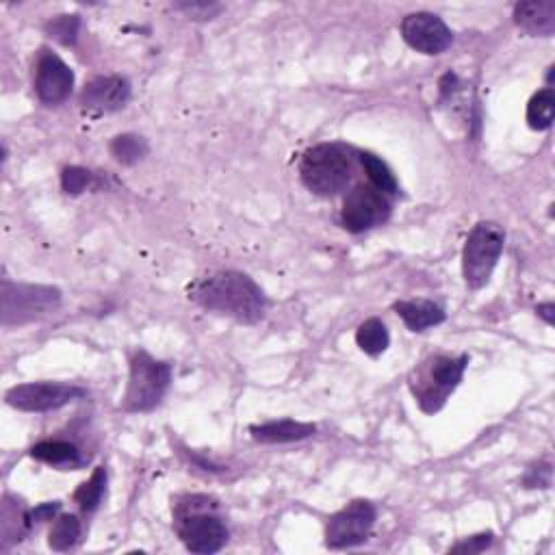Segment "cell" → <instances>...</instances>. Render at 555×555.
Instances as JSON below:
<instances>
[{
    "instance_id": "603a6c76",
    "label": "cell",
    "mask_w": 555,
    "mask_h": 555,
    "mask_svg": "<svg viewBox=\"0 0 555 555\" xmlns=\"http://www.w3.org/2000/svg\"><path fill=\"white\" fill-rule=\"evenodd\" d=\"M111 154L115 157V161H120L124 165H133L146 157L148 144L144 137L120 135L111 141Z\"/></svg>"
},
{
    "instance_id": "cb8c5ba5",
    "label": "cell",
    "mask_w": 555,
    "mask_h": 555,
    "mask_svg": "<svg viewBox=\"0 0 555 555\" xmlns=\"http://www.w3.org/2000/svg\"><path fill=\"white\" fill-rule=\"evenodd\" d=\"M79 27H81L79 16H59L46 24V31L50 33L53 40L61 42L63 46H72L76 42V35H79Z\"/></svg>"
},
{
    "instance_id": "ffe728a7",
    "label": "cell",
    "mask_w": 555,
    "mask_h": 555,
    "mask_svg": "<svg viewBox=\"0 0 555 555\" xmlns=\"http://www.w3.org/2000/svg\"><path fill=\"white\" fill-rule=\"evenodd\" d=\"M81 538V521L74 514H61L59 519L50 527L48 545L55 551L72 549Z\"/></svg>"
},
{
    "instance_id": "e0dca14e",
    "label": "cell",
    "mask_w": 555,
    "mask_h": 555,
    "mask_svg": "<svg viewBox=\"0 0 555 555\" xmlns=\"http://www.w3.org/2000/svg\"><path fill=\"white\" fill-rule=\"evenodd\" d=\"M31 456L46 464H55V467H76L81 464V451L76 445L66 443V441H44L37 443L31 449Z\"/></svg>"
},
{
    "instance_id": "83f0119b",
    "label": "cell",
    "mask_w": 555,
    "mask_h": 555,
    "mask_svg": "<svg viewBox=\"0 0 555 555\" xmlns=\"http://www.w3.org/2000/svg\"><path fill=\"white\" fill-rule=\"evenodd\" d=\"M59 508H61V503H42V506H37L35 510H31L29 512V516H31V523H42V521H50L53 519V516L59 512Z\"/></svg>"
},
{
    "instance_id": "9a60e30c",
    "label": "cell",
    "mask_w": 555,
    "mask_h": 555,
    "mask_svg": "<svg viewBox=\"0 0 555 555\" xmlns=\"http://www.w3.org/2000/svg\"><path fill=\"white\" fill-rule=\"evenodd\" d=\"M514 22L529 35L549 37L555 31V3L551 0H529L514 7Z\"/></svg>"
},
{
    "instance_id": "8fae6325",
    "label": "cell",
    "mask_w": 555,
    "mask_h": 555,
    "mask_svg": "<svg viewBox=\"0 0 555 555\" xmlns=\"http://www.w3.org/2000/svg\"><path fill=\"white\" fill-rule=\"evenodd\" d=\"M402 37L410 48L423 55H441L454 42L447 24L428 11L406 16L402 22Z\"/></svg>"
},
{
    "instance_id": "484cf974",
    "label": "cell",
    "mask_w": 555,
    "mask_h": 555,
    "mask_svg": "<svg viewBox=\"0 0 555 555\" xmlns=\"http://www.w3.org/2000/svg\"><path fill=\"white\" fill-rule=\"evenodd\" d=\"M176 9L185 11V14H189L196 20H211L219 14V11H222V7L211 3H185V5H176Z\"/></svg>"
},
{
    "instance_id": "3957f363",
    "label": "cell",
    "mask_w": 555,
    "mask_h": 555,
    "mask_svg": "<svg viewBox=\"0 0 555 555\" xmlns=\"http://www.w3.org/2000/svg\"><path fill=\"white\" fill-rule=\"evenodd\" d=\"M469 358L467 356H445L438 354L425 360V363L415 371V376L410 378L412 395L417 397L419 406L425 412H438L449 395L456 391L460 384L464 369H467Z\"/></svg>"
},
{
    "instance_id": "4316f807",
    "label": "cell",
    "mask_w": 555,
    "mask_h": 555,
    "mask_svg": "<svg viewBox=\"0 0 555 555\" xmlns=\"http://www.w3.org/2000/svg\"><path fill=\"white\" fill-rule=\"evenodd\" d=\"M490 545H493V534H480V536H471L464 542H458V545L451 551L454 553H480V551L488 549Z\"/></svg>"
},
{
    "instance_id": "8992f818",
    "label": "cell",
    "mask_w": 555,
    "mask_h": 555,
    "mask_svg": "<svg viewBox=\"0 0 555 555\" xmlns=\"http://www.w3.org/2000/svg\"><path fill=\"white\" fill-rule=\"evenodd\" d=\"M172 367L152 358L148 352H137L131 360V376L124 395V410L148 412L161 404L170 389Z\"/></svg>"
},
{
    "instance_id": "7a4b0ae2",
    "label": "cell",
    "mask_w": 555,
    "mask_h": 555,
    "mask_svg": "<svg viewBox=\"0 0 555 555\" xmlns=\"http://www.w3.org/2000/svg\"><path fill=\"white\" fill-rule=\"evenodd\" d=\"M350 152L337 144H319L304 152L300 163L302 183L315 196L330 198L343 191L352 178Z\"/></svg>"
},
{
    "instance_id": "2e32d148",
    "label": "cell",
    "mask_w": 555,
    "mask_h": 555,
    "mask_svg": "<svg viewBox=\"0 0 555 555\" xmlns=\"http://www.w3.org/2000/svg\"><path fill=\"white\" fill-rule=\"evenodd\" d=\"M393 308L412 332H423L445 321L443 308L430 300H404L397 302Z\"/></svg>"
},
{
    "instance_id": "7c38bea8",
    "label": "cell",
    "mask_w": 555,
    "mask_h": 555,
    "mask_svg": "<svg viewBox=\"0 0 555 555\" xmlns=\"http://www.w3.org/2000/svg\"><path fill=\"white\" fill-rule=\"evenodd\" d=\"M74 72L55 53H42L35 70V92L44 105H59L72 94Z\"/></svg>"
},
{
    "instance_id": "5b68a950",
    "label": "cell",
    "mask_w": 555,
    "mask_h": 555,
    "mask_svg": "<svg viewBox=\"0 0 555 555\" xmlns=\"http://www.w3.org/2000/svg\"><path fill=\"white\" fill-rule=\"evenodd\" d=\"M209 503L206 497H191L178 514V536L191 553H217L228 540V527L211 512Z\"/></svg>"
},
{
    "instance_id": "44dd1931",
    "label": "cell",
    "mask_w": 555,
    "mask_h": 555,
    "mask_svg": "<svg viewBox=\"0 0 555 555\" xmlns=\"http://www.w3.org/2000/svg\"><path fill=\"white\" fill-rule=\"evenodd\" d=\"M105 486H107V469L98 467L94 475L89 477L87 482H83L79 490H76L74 501L79 503L83 512H94L98 508V503L102 501V495H105Z\"/></svg>"
},
{
    "instance_id": "7402d4cb",
    "label": "cell",
    "mask_w": 555,
    "mask_h": 555,
    "mask_svg": "<svg viewBox=\"0 0 555 555\" xmlns=\"http://www.w3.org/2000/svg\"><path fill=\"white\" fill-rule=\"evenodd\" d=\"M360 163H363L365 167V172L371 180V185L380 189L382 193H397V180H395V174L391 172V167L386 165L382 159H378L376 154H371V152H363L360 154Z\"/></svg>"
},
{
    "instance_id": "52a82bcc",
    "label": "cell",
    "mask_w": 555,
    "mask_h": 555,
    "mask_svg": "<svg viewBox=\"0 0 555 555\" xmlns=\"http://www.w3.org/2000/svg\"><path fill=\"white\" fill-rule=\"evenodd\" d=\"M61 304V291L42 285H14L3 282L0 291V313L3 326H22L33 319L46 317Z\"/></svg>"
},
{
    "instance_id": "5bb4252c",
    "label": "cell",
    "mask_w": 555,
    "mask_h": 555,
    "mask_svg": "<svg viewBox=\"0 0 555 555\" xmlns=\"http://www.w3.org/2000/svg\"><path fill=\"white\" fill-rule=\"evenodd\" d=\"M250 432H252V438L256 443L282 445V443L304 441V438L313 436L317 432V428L313 423L280 419V421H269V423H263V425H254V428H250Z\"/></svg>"
},
{
    "instance_id": "4fadbf2b",
    "label": "cell",
    "mask_w": 555,
    "mask_h": 555,
    "mask_svg": "<svg viewBox=\"0 0 555 555\" xmlns=\"http://www.w3.org/2000/svg\"><path fill=\"white\" fill-rule=\"evenodd\" d=\"M131 98V85L122 76H96L81 94L83 109L92 113L120 111Z\"/></svg>"
},
{
    "instance_id": "d4e9b609",
    "label": "cell",
    "mask_w": 555,
    "mask_h": 555,
    "mask_svg": "<svg viewBox=\"0 0 555 555\" xmlns=\"http://www.w3.org/2000/svg\"><path fill=\"white\" fill-rule=\"evenodd\" d=\"M94 174L83 170V167H66L61 174V187L70 196H79L89 185H92Z\"/></svg>"
},
{
    "instance_id": "6da1fadb",
    "label": "cell",
    "mask_w": 555,
    "mask_h": 555,
    "mask_svg": "<svg viewBox=\"0 0 555 555\" xmlns=\"http://www.w3.org/2000/svg\"><path fill=\"white\" fill-rule=\"evenodd\" d=\"M189 298L206 311L232 317L241 324H256L267 308L263 289L241 271H217L198 280Z\"/></svg>"
},
{
    "instance_id": "ac0fdd59",
    "label": "cell",
    "mask_w": 555,
    "mask_h": 555,
    "mask_svg": "<svg viewBox=\"0 0 555 555\" xmlns=\"http://www.w3.org/2000/svg\"><path fill=\"white\" fill-rule=\"evenodd\" d=\"M356 343L360 350L373 358L384 354L386 347H389V343H391L389 330H386L384 321H380L378 317H371V319L363 321V324H360L356 330Z\"/></svg>"
},
{
    "instance_id": "f1b7e54d",
    "label": "cell",
    "mask_w": 555,
    "mask_h": 555,
    "mask_svg": "<svg viewBox=\"0 0 555 555\" xmlns=\"http://www.w3.org/2000/svg\"><path fill=\"white\" fill-rule=\"evenodd\" d=\"M553 311H555V306L549 302V304H540L538 306V315L547 321V324L551 326L553 324Z\"/></svg>"
},
{
    "instance_id": "9c48e42d",
    "label": "cell",
    "mask_w": 555,
    "mask_h": 555,
    "mask_svg": "<svg viewBox=\"0 0 555 555\" xmlns=\"http://www.w3.org/2000/svg\"><path fill=\"white\" fill-rule=\"evenodd\" d=\"M391 215V202L386 193L373 185L354 187L343 202L341 219L350 232H365L384 224Z\"/></svg>"
},
{
    "instance_id": "ba28073f",
    "label": "cell",
    "mask_w": 555,
    "mask_h": 555,
    "mask_svg": "<svg viewBox=\"0 0 555 555\" xmlns=\"http://www.w3.org/2000/svg\"><path fill=\"white\" fill-rule=\"evenodd\" d=\"M85 397L81 386L63 382H29L9 389L5 399L11 408L24 412H48L72 404L74 399Z\"/></svg>"
},
{
    "instance_id": "277c9868",
    "label": "cell",
    "mask_w": 555,
    "mask_h": 555,
    "mask_svg": "<svg viewBox=\"0 0 555 555\" xmlns=\"http://www.w3.org/2000/svg\"><path fill=\"white\" fill-rule=\"evenodd\" d=\"M503 243L506 232L495 222H480L471 230L462 252V276L469 289L477 291L488 285L503 252Z\"/></svg>"
},
{
    "instance_id": "30bf717a",
    "label": "cell",
    "mask_w": 555,
    "mask_h": 555,
    "mask_svg": "<svg viewBox=\"0 0 555 555\" xmlns=\"http://www.w3.org/2000/svg\"><path fill=\"white\" fill-rule=\"evenodd\" d=\"M376 508L369 501H352L330 519L326 527V545L330 549H347L363 545L376 523Z\"/></svg>"
},
{
    "instance_id": "d6986e66",
    "label": "cell",
    "mask_w": 555,
    "mask_h": 555,
    "mask_svg": "<svg viewBox=\"0 0 555 555\" xmlns=\"http://www.w3.org/2000/svg\"><path fill=\"white\" fill-rule=\"evenodd\" d=\"M553 115H555V96L551 87H545L529 100L527 124L529 128H534V131H547V128L553 124Z\"/></svg>"
}]
</instances>
